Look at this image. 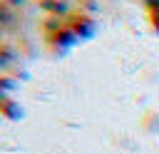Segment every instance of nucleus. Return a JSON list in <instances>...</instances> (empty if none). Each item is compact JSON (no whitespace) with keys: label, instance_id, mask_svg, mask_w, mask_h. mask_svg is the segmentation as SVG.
Returning a JSON list of instances; mask_svg holds the SVG:
<instances>
[{"label":"nucleus","instance_id":"f257e3e1","mask_svg":"<svg viewBox=\"0 0 159 154\" xmlns=\"http://www.w3.org/2000/svg\"><path fill=\"white\" fill-rule=\"evenodd\" d=\"M42 35H45V42L52 52H65V50H70L80 42V37L72 32L67 20H62V17H45Z\"/></svg>","mask_w":159,"mask_h":154},{"label":"nucleus","instance_id":"f03ea898","mask_svg":"<svg viewBox=\"0 0 159 154\" xmlns=\"http://www.w3.org/2000/svg\"><path fill=\"white\" fill-rule=\"evenodd\" d=\"M65 20H67V25L72 27V32L80 37V42L94 37V32H97V20H94V15H87V12H82V10H72Z\"/></svg>","mask_w":159,"mask_h":154},{"label":"nucleus","instance_id":"7ed1b4c3","mask_svg":"<svg viewBox=\"0 0 159 154\" xmlns=\"http://www.w3.org/2000/svg\"><path fill=\"white\" fill-rule=\"evenodd\" d=\"M40 7L47 12V17H62V20L72 12L67 0H45V2H40Z\"/></svg>","mask_w":159,"mask_h":154},{"label":"nucleus","instance_id":"20e7f679","mask_svg":"<svg viewBox=\"0 0 159 154\" xmlns=\"http://www.w3.org/2000/svg\"><path fill=\"white\" fill-rule=\"evenodd\" d=\"M0 114H2L5 119H20V117H22V107H20L17 99H12L10 94H5V97L0 99Z\"/></svg>","mask_w":159,"mask_h":154},{"label":"nucleus","instance_id":"39448f33","mask_svg":"<svg viewBox=\"0 0 159 154\" xmlns=\"http://www.w3.org/2000/svg\"><path fill=\"white\" fill-rule=\"evenodd\" d=\"M15 62H17V50H15V45H10V42L0 40V70L12 67Z\"/></svg>","mask_w":159,"mask_h":154},{"label":"nucleus","instance_id":"423d86ee","mask_svg":"<svg viewBox=\"0 0 159 154\" xmlns=\"http://www.w3.org/2000/svg\"><path fill=\"white\" fill-rule=\"evenodd\" d=\"M17 79L12 77V75H0V92L2 94H10V92H15L17 89Z\"/></svg>","mask_w":159,"mask_h":154},{"label":"nucleus","instance_id":"0eeeda50","mask_svg":"<svg viewBox=\"0 0 159 154\" xmlns=\"http://www.w3.org/2000/svg\"><path fill=\"white\" fill-rule=\"evenodd\" d=\"M12 22V7L0 2V25H10Z\"/></svg>","mask_w":159,"mask_h":154},{"label":"nucleus","instance_id":"6e6552de","mask_svg":"<svg viewBox=\"0 0 159 154\" xmlns=\"http://www.w3.org/2000/svg\"><path fill=\"white\" fill-rule=\"evenodd\" d=\"M77 10H82V12L92 15V12L97 10V5H94V0H77Z\"/></svg>","mask_w":159,"mask_h":154},{"label":"nucleus","instance_id":"1a4fd4ad","mask_svg":"<svg viewBox=\"0 0 159 154\" xmlns=\"http://www.w3.org/2000/svg\"><path fill=\"white\" fill-rule=\"evenodd\" d=\"M147 17H149V25H152V30H157V32H159V7H154V10H147Z\"/></svg>","mask_w":159,"mask_h":154},{"label":"nucleus","instance_id":"9d476101","mask_svg":"<svg viewBox=\"0 0 159 154\" xmlns=\"http://www.w3.org/2000/svg\"><path fill=\"white\" fill-rule=\"evenodd\" d=\"M147 10H154V7H159V0H139Z\"/></svg>","mask_w":159,"mask_h":154},{"label":"nucleus","instance_id":"9b49d317","mask_svg":"<svg viewBox=\"0 0 159 154\" xmlns=\"http://www.w3.org/2000/svg\"><path fill=\"white\" fill-rule=\"evenodd\" d=\"M0 2H5V5H10V7H15V5H22V0H0Z\"/></svg>","mask_w":159,"mask_h":154},{"label":"nucleus","instance_id":"f8f14e48","mask_svg":"<svg viewBox=\"0 0 159 154\" xmlns=\"http://www.w3.org/2000/svg\"><path fill=\"white\" fill-rule=\"evenodd\" d=\"M2 97H5V94H2V92H0V99H2Z\"/></svg>","mask_w":159,"mask_h":154},{"label":"nucleus","instance_id":"ddd939ff","mask_svg":"<svg viewBox=\"0 0 159 154\" xmlns=\"http://www.w3.org/2000/svg\"><path fill=\"white\" fill-rule=\"evenodd\" d=\"M40 2H45V0H40Z\"/></svg>","mask_w":159,"mask_h":154}]
</instances>
